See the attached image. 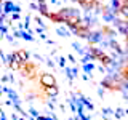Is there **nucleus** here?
Returning a JSON list of instances; mask_svg holds the SVG:
<instances>
[{
	"label": "nucleus",
	"mask_w": 128,
	"mask_h": 120,
	"mask_svg": "<svg viewBox=\"0 0 128 120\" xmlns=\"http://www.w3.org/2000/svg\"><path fill=\"white\" fill-rule=\"evenodd\" d=\"M40 85L46 91V94H54L56 91H58V88H56V80L51 74H43L42 77H40Z\"/></svg>",
	"instance_id": "nucleus-1"
},
{
	"label": "nucleus",
	"mask_w": 128,
	"mask_h": 120,
	"mask_svg": "<svg viewBox=\"0 0 128 120\" xmlns=\"http://www.w3.org/2000/svg\"><path fill=\"white\" fill-rule=\"evenodd\" d=\"M93 56H94V58H98V59H99V61H101L102 64H109V62H110V59L107 58V56L104 54V53H101V51H96V50H93Z\"/></svg>",
	"instance_id": "nucleus-2"
},
{
	"label": "nucleus",
	"mask_w": 128,
	"mask_h": 120,
	"mask_svg": "<svg viewBox=\"0 0 128 120\" xmlns=\"http://www.w3.org/2000/svg\"><path fill=\"white\" fill-rule=\"evenodd\" d=\"M120 77H122V78H128V62L120 69Z\"/></svg>",
	"instance_id": "nucleus-3"
}]
</instances>
